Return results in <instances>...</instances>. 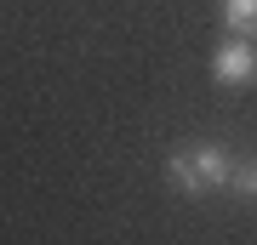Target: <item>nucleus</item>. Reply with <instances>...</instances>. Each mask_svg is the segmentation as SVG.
I'll return each mask as SVG.
<instances>
[{"label":"nucleus","instance_id":"f257e3e1","mask_svg":"<svg viewBox=\"0 0 257 245\" xmlns=\"http://www.w3.org/2000/svg\"><path fill=\"white\" fill-rule=\"evenodd\" d=\"M229 171H234V160H229V148H217V143H183V148L166 154V177H172V188H183V194L229 188Z\"/></svg>","mask_w":257,"mask_h":245},{"label":"nucleus","instance_id":"f03ea898","mask_svg":"<svg viewBox=\"0 0 257 245\" xmlns=\"http://www.w3.org/2000/svg\"><path fill=\"white\" fill-rule=\"evenodd\" d=\"M211 80L217 86H251L257 80V46L246 35H229L217 52H211Z\"/></svg>","mask_w":257,"mask_h":245},{"label":"nucleus","instance_id":"7ed1b4c3","mask_svg":"<svg viewBox=\"0 0 257 245\" xmlns=\"http://www.w3.org/2000/svg\"><path fill=\"white\" fill-rule=\"evenodd\" d=\"M223 29L257 40V0H223Z\"/></svg>","mask_w":257,"mask_h":245},{"label":"nucleus","instance_id":"20e7f679","mask_svg":"<svg viewBox=\"0 0 257 245\" xmlns=\"http://www.w3.org/2000/svg\"><path fill=\"white\" fill-rule=\"evenodd\" d=\"M229 188L240 194V200H251V205H257V154H251V160H240L234 171H229Z\"/></svg>","mask_w":257,"mask_h":245}]
</instances>
